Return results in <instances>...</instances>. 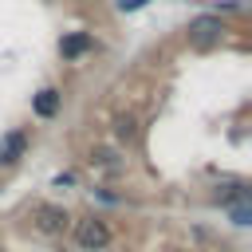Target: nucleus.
I'll return each instance as SVG.
<instances>
[{"mask_svg": "<svg viewBox=\"0 0 252 252\" xmlns=\"http://www.w3.org/2000/svg\"><path fill=\"white\" fill-rule=\"evenodd\" d=\"M75 240H79L83 252H102V248L110 244V228H106V220H98V217H83V220L75 224Z\"/></svg>", "mask_w": 252, "mask_h": 252, "instance_id": "1", "label": "nucleus"}, {"mask_svg": "<svg viewBox=\"0 0 252 252\" xmlns=\"http://www.w3.org/2000/svg\"><path fill=\"white\" fill-rule=\"evenodd\" d=\"M32 220H35V228L43 232V236H59L67 224H71V217L59 209V205H35V213H32Z\"/></svg>", "mask_w": 252, "mask_h": 252, "instance_id": "2", "label": "nucleus"}, {"mask_svg": "<svg viewBox=\"0 0 252 252\" xmlns=\"http://www.w3.org/2000/svg\"><path fill=\"white\" fill-rule=\"evenodd\" d=\"M220 32H224V24H220L217 16H201V20L189 24V43H193V47H209V43L220 39Z\"/></svg>", "mask_w": 252, "mask_h": 252, "instance_id": "3", "label": "nucleus"}, {"mask_svg": "<svg viewBox=\"0 0 252 252\" xmlns=\"http://www.w3.org/2000/svg\"><path fill=\"white\" fill-rule=\"evenodd\" d=\"M24 146H28V134H24V130L4 134V138H0V161H4V165H12V161L24 154Z\"/></svg>", "mask_w": 252, "mask_h": 252, "instance_id": "4", "label": "nucleus"}, {"mask_svg": "<svg viewBox=\"0 0 252 252\" xmlns=\"http://www.w3.org/2000/svg\"><path fill=\"white\" fill-rule=\"evenodd\" d=\"M55 110H59V91H55V87L39 91V94H35V114H39V118H51Z\"/></svg>", "mask_w": 252, "mask_h": 252, "instance_id": "5", "label": "nucleus"}, {"mask_svg": "<svg viewBox=\"0 0 252 252\" xmlns=\"http://www.w3.org/2000/svg\"><path fill=\"white\" fill-rule=\"evenodd\" d=\"M87 47H91V35H67V39L59 43V51H63V55H83Z\"/></svg>", "mask_w": 252, "mask_h": 252, "instance_id": "6", "label": "nucleus"}, {"mask_svg": "<svg viewBox=\"0 0 252 252\" xmlns=\"http://www.w3.org/2000/svg\"><path fill=\"white\" fill-rule=\"evenodd\" d=\"M114 134H118L122 142H134V138H138V122H134L130 114H122V118L114 122Z\"/></svg>", "mask_w": 252, "mask_h": 252, "instance_id": "7", "label": "nucleus"}, {"mask_svg": "<svg viewBox=\"0 0 252 252\" xmlns=\"http://www.w3.org/2000/svg\"><path fill=\"white\" fill-rule=\"evenodd\" d=\"M91 165H98V169H118L122 161H118L110 150H98V154H91Z\"/></svg>", "mask_w": 252, "mask_h": 252, "instance_id": "8", "label": "nucleus"}, {"mask_svg": "<svg viewBox=\"0 0 252 252\" xmlns=\"http://www.w3.org/2000/svg\"><path fill=\"white\" fill-rule=\"evenodd\" d=\"M248 217H252L248 205H236V209H232V224H248Z\"/></svg>", "mask_w": 252, "mask_h": 252, "instance_id": "9", "label": "nucleus"}, {"mask_svg": "<svg viewBox=\"0 0 252 252\" xmlns=\"http://www.w3.org/2000/svg\"><path fill=\"white\" fill-rule=\"evenodd\" d=\"M146 4H150V0H118L122 12H138V8H146Z\"/></svg>", "mask_w": 252, "mask_h": 252, "instance_id": "10", "label": "nucleus"}]
</instances>
